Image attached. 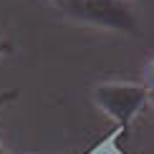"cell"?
I'll return each mask as SVG.
<instances>
[{"instance_id": "cell-6", "label": "cell", "mask_w": 154, "mask_h": 154, "mask_svg": "<svg viewBox=\"0 0 154 154\" xmlns=\"http://www.w3.org/2000/svg\"><path fill=\"white\" fill-rule=\"evenodd\" d=\"M152 106H154V96H152Z\"/></svg>"}, {"instance_id": "cell-2", "label": "cell", "mask_w": 154, "mask_h": 154, "mask_svg": "<svg viewBox=\"0 0 154 154\" xmlns=\"http://www.w3.org/2000/svg\"><path fill=\"white\" fill-rule=\"evenodd\" d=\"M94 104L104 111L119 129H126L131 119L152 101V94L144 83H99L94 86Z\"/></svg>"}, {"instance_id": "cell-5", "label": "cell", "mask_w": 154, "mask_h": 154, "mask_svg": "<svg viewBox=\"0 0 154 154\" xmlns=\"http://www.w3.org/2000/svg\"><path fill=\"white\" fill-rule=\"evenodd\" d=\"M10 51H13V48H10V43H5V41H0V58H3V56H8Z\"/></svg>"}, {"instance_id": "cell-1", "label": "cell", "mask_w": 154, "mask_h": 154, "mask_svg": "<svg viewBox=\"0 0 154 154\" xmlns=\"http://www.w3.org/2000/svg\"><path fill=\"white\" fill-rule=\"evenodd\" d=\"M48 3L56 10H61L66 18L86 25L124 30V33L137 30V20H134L126 0H48Z\"/></svg>"}, {"instance_id": "cell-4", "label": "cell", "mask_w": 154, "mask_h": 154, "mask_svg": "<svg viewBox=\"0 0 154 154\" xmlns=\"http://www.w3.org/2000/svg\"><path fill=\"white\" fill-rule=\"evenodd\" d=\"M13 99H18V91H15V88H10V91H3V94H0V109H3L5 104H10Z\"/></svg>"}, {"instance_id": "cell-3", "label": "cell", "mask_w": 154, "mask_h": 154, "mask_svg": "<svg viewBox=\"0 0 154 154\" xmlns=\"http://www.w3.org/2000/svg\"><path fill=\"white\" fill-rule=\"evenodd\" d=\"M144 86L149 88V94L154 96V58L146 63V68H144Z\"/></svg>"}]
</instances>
